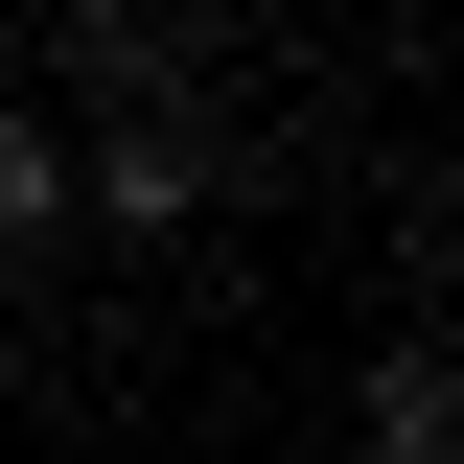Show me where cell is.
I'll use <instances>...</instances> for the list:
<instances>
[{
    "label": "cell",
    "instance_id": "obj_1",
    "mask_svg": "<svg viewBox=\"0 0 464 464\" xmlns=\"http://www.w3.org/2000/svg\"><path fill=\"white\" fill-rule=\"evenodd\" d=\"M209 186H232V140H209V93H186V70H140V47H116V116H93V140H70V209H93V232H186V209H209Z\"/></svg>",
    "mask_w": 464,
    "mask_h": 464
},
{
    "label": "cell",
    "instance_id": "obj_2",
    "mask_svg": "<svg viewBox=\"0 0 464 464\" xmlns=\"http://www.w3.org/2000/svg\"><path fill=\"white\" fill-rule=\"evenodd\" d=\"M348 441H372V464H441V441H464V372L395 325V348H372V395H348Z\"/></svg>",
    "mask_w": 464,
    "mask_h": 464
},
{
    "label": "cell",
    "instance_id": "obj_3",
    "mask_svg": "<svg viewBox=\"0 0 464 464\" xmlns=\"http://www.w3.org/2000/svg\"><path fill=\"white\" fill-rule=\"evenodd\" d=\"M70 232V116H0V279Z\"/></svg>",
    "mask_w": 464,
    "mask_h": 464
}]
</instances>
